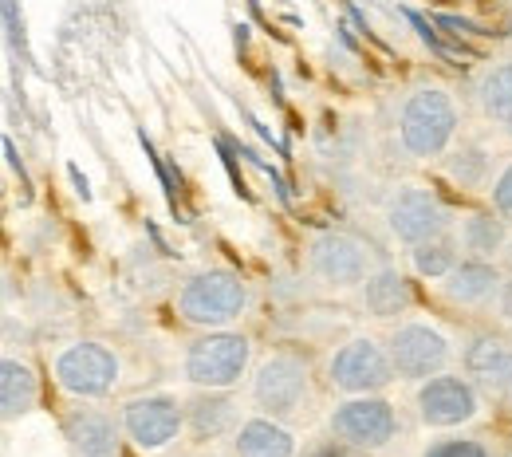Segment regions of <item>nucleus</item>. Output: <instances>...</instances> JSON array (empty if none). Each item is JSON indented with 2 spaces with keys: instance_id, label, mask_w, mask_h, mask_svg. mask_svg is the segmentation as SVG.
Instances as JSON below:
<instances>
[{
  "instance_id": "7ed1b4c3",
  "label": "nucleus",
  "mask_w": 512,
  "mask_h": 457,
  "mask_svg": "<svg viewBox=\"0 0 512 457\" xmlns=\"http://www.w3.org/2000/svg\"><path fill=\"white\" fill-rule=\"evenodd\" d=\"M249 300H253L249 284L233 268H205V272H193L178 288L174 308L190 327L221 331V327H233L249 312Z\"/></svg>"
},
{
  "instance_id": "f8f14e48",
  "label": "nucleus",
  "mask_w": 512,
  "mask_h": 457,
  "mask_svg": "<svg viewBox=\"0 0 512 457\" xmlns=\"http://www.w3.org/2000/svg\"><path fill=\"white\" fill-rule=\"evenodd\" d=\"M481 402H485V394L469 383V375H453V371L418 383V391H414L418 422L430 430H457V426L477 422Z\"/></svg>"
},
{
  "instance_id": "6e6552de",
  "label": "nucleus",
  "mask_w": 512,
  "mask_h": 457,
  "mask_svg": "<svg viewBox=\"0 0 512 457\" xmlns=\"http://www.w3.org/2000/svg\"><path fill=\"white\" fill-rule=\"evenodd\" d=\"M386 351L394 359L398 383L410 387L446 375L453 363V339L434 320H398L386 335Z\"/></svg>"
},
{
  "instance_id": "dca6fc26",
  "label": "nucleus",
  "mask_w": 512,
  "mask_h": 457,
  "mask_svg": "<svg viewBox=\"0 0 512 457\" xmlns=\"http://www.w3.org/2000/svg\"><path fill=\"white\" fill-rule=\"evenodd\" d=\"M355 304H359L371 320H398V316L410 312L414 288H410V280H406L398 268L379 264V268L355 288Z\"/></svg>"
},
{
  "instance_id": "4468645a",
  "label": "nucleus",
  "mask_w": 512,
  "mask_h": 457,
  "mask_svg": "<svg viewBox=\"0 0 512 457\" xmlns=\"http://www.w3.org/2000/svg\"><path fill=\"white\" fill-rule=\"evenodd\" d=\"M501 284H505V272L497 268V261L461 257V264L449 276H442V296L453 308H465V312H493Z\"/></svg>"
},
{
  "instance_id": "20e7f679",
  "label": "nucleus",
  "mask_w": 512,
  "mask_h": 457,
  "mask_svg": "<svg viewBox=\"0 0 512 457\" xmlns=\"http://www.w3.org/2000/svg\"><path fill=\"white\" fill-rule=\"evenodd\" d=\"M249 367H253V339L233 327L197 335L182 355V375L197 391H237Z\"/></svg>"
},
{
  "instance_id": "2eb2a0df",
  "label": "nucleus",
  "mask_w": 512,
  "mask_h": 457,
  "mask_svg": "<svg viewBox=\"0 0 512 457\" xmlns=\"http://www.w3.org/2000/svg\"><path fill=\"white\" fill-rule=\"evenodd\" d=\"M64 434L79 457H119L127 430H123V418H111L107 410L75 406V410H67Z\"/></svg>"
},
{
  "instance_id": "0eeeda50",
  "label": "nucleus",
  "mask_w": 512,
  "mask_h": 457,
  "mask_svg": "<svg viewBox=\"0 0 512 457\" xmlns=\"http://www.w3.org/2000/svg\"><path fill=\"white\" fill-rule=\"evenodd\" d=\"M379 264L375 245L347 229H323L308 245V272L331 292H355Z\"/></svg>"
},
{
  "instance_id": "39448f33",
  "label": "nucleus",
  "mask_w": 512,
  "mask_h": 457,
  "mask_svg": "<svg viewBox=\"0 0 512 457\" xmlns=\"http://www.w3.org/2000/svg\"><path fill=\"white\" fill-rule=\"evenodd\" d=\"M390 383H398V371H394V359L386 351V339H379V335L359 331V335L343 339L327 359V387L343 398L383 394Z\"/></svg>"
},
{
  "instance_id": "c85d7f7f",
  "label": "nucleus",
  "mask_w": 512,
  "mask_h": 457,
  "mask_svg": "<svg viewBox=\"0 0 512 457\" xmlns=\"http://www.w3.org/2000/svg\"><path fill=\"white\" fill-rule=\"evenodd\" d=\"M505 134H509V138H512V127H509V131H505Z\"/></svg>"
},
{
  "instance_id": "f03ea898",
  "label": "nucleus",
  "mask_w": 512,
  "mask_h": 457,
  "mask_svg": "<svg viewBox=\"0 0 512 457\" xmlns=\"http://www.w3.org/2000/svg\"><path fill=\"white\" fill-rule=\"evenodd\" d=\"M249 398L260 414L276 418V422H304L316 406V375H312V363L292 351V347H276L268 351L253 371V383H249Z\"/></svg>"
},
{
  "instance_id": "bb28decb",
  "label": "nucleus",
  "mask_w": 512,
  "mask_h": 457,
  "mask_svg": "<svg viewBox=\"0 0 512 457\" xmlns=\"http://www.w3.org/2000/svg\"><path fill=\"white\" fill-rule=\"evenodd\" d=\"M493 316H497L501 324H512V272L505 276V284H501V296H497V304H493Z\"/></svg>"
},
{
  "instance_id": "423d86ee",
  "label": "nucleus",
  "mask_w": 512,
  "mask_h": 457,
  "mask_svg": "<svg viewBox=\"0 0 512 457\" xmlns=\"http://www.w3.org/2000/svg\"><path fill=\"white\" fill-rule=\"evenodd\" d=\"M52 379L60 391L79 402H103L119 387L123 363H119L115 347H107L99 339H75L52 359Z\"/></svg>"
},
{
  "instance_id": "9d476101",
  "label": "nucleus",
  "mask_w": 512,
  "mask_h": 457,
  "mask_svg": "<svg viewBox=\"0 0 512 457\" xmlns=\"http://www.w3.org/2000/svg\"><path fill=\"white\" fill-rule=\"evenodd\" d=\"M453 225H457V221H453V213L446 209V201L434 194V190L418 186V182L398 186V190L390 194V201H386V229H390V237H394L398 245H406V249L442 237Z\"/></svg>"
},
{
  "instance_id": "5701e85b",
  "label": "nucleus",
  "mask_w": 512,
  "mask_h": 457,
  "mask_svg": "<svg viewBox=\"0 0 512 457\" xmlns=\"http://www.w3.org/2000/svg\"><path fill=\"white\" fill-rule=\"evenodd\" d=\"M461 241H457V233L449 229L442 237H434V241H422V245H414L410 249V268L422 276V280H442L449 276L457 264H461Z\"/></svg>"
},
{
  "instance_id": "9b49d317",
  "label": "nucleus",
  "mask_w": 512,
  "mask_h": 457,
  "mask_svg": "<svg viewBox=\"0 0 512 457\" xmlns=\"http://www.w3.org/2000/svg\"><path fill=\"white\" fill-rule=\"evenodd\" d=\"M119 418H123L127 438L142 454H158V450L174 446L182 438V430L190 426L186 422V402L166 391L127 398L123 410H119Z\"/></svg>"
},
{
  "instance_id": "6ab92c4d",
  "label": "nucleus",
  "mask_w": 512,
  "mask_h": 457,
  "mask_svg": "<svg viewBox=\"0 0 512 457\" xmlns=\"http://www.w3.org/2000/svg\"><path fill=\"white\" fill-rule=\"evenodd\" d=\"M186 422H190L193 438L209 442V438H233L241 418V402L233 398V391H201L197 398L186 402Z\"/></svg>"
},
{
  "instance_id": "1a4fd4ad",
  "label": "nucleus",
  "mask_w": 512,
  "mask_h": 457,
  "mask_svg": "<svg viewBox=\"0 0 512 457\" xmlns=\"http://www.w3.org/2000/svg\"><path fill=\"white\" fill-rule=\"evenodd\" d=\"M327 430L363 454H379L390 442H398L402 418H398V406L383 394H355L331 406Z\"/></svg>"
},
{
  "instance_id": "f257e3e1",
  "label": "nucleus",
  "mask_w": 512,
  "mask_h": 457,
  "mask_svg": "<svg viewBox=\"0 0 512 457\" xmlns=\"http://www.w3.org/2000/svg\"><path fill=\"white\" fill-rule=\"evenodd\" d=\"M461 134V107L442 83H418L398 103V146L414 162H438Z\"/></svg>"
},
{
  "instance_id": "a211bd4d",
  "label": "nucleus",
  "mask_w": 512,
  "mask_h": 457,
  "mask_svg": "<svg viewBox=\"0 0 512 457\" xmlns=\"http://www.w3.org/2000/svg\"><path fill=\"white\" fill-rule=\"evenodd\" d=\"M457 241H461V253L465 257H477V261H497L509 253V221L497 213V209H473L465 213L457 225H453Z\"/></svg>"
},
{
  "instance_id": "f3484780",
  "label": "nucleus",
  "mask_w": 512,
  "mask_h": 457,
  "mask_svg": "<svg viewBox=\"0 0 512 457\" xmlns=\"http://www.w3.org/2000/svg\"><path fill=\"white\" fill-rule=\"evenodd\" d=\"M442 166H446L449 182L461 186V190H469V194H489V186H493V178L501 170L497 166V154L485 142H477V138L453 142L449 154L442 158Z\"/></svg>"
},
{
  "instance_id": "393cba45",
  "label": "nucleus",
  "mask_w": 512,
  "mask_h": 457,
  "mask_svg": "<svg viewBox=\"0 0 512 457\" xmlns=\"http://www.w3.org/2000/svg\"><path fill=\"white\" fill-rule=\"evenodd\" d=\"M489 209H497L512 225V158L501 162V170H497V178H493V186H489Z\"/></svg>"
},
{
  "instance_id": "a878e982",
  "label": "nucleus",
  "mask_w": 512,
  "mask_h": 457,
  "mask_svg": "<svg viewBox=\"0 0 512 457\" xmlns=\"http://www.w3.org/2000/svg\"><path fill=\"white\" fill-rule=\"evenodd\" d=\"M300 457H363V450H355L351 442H343V438L331 434V438H316Z\"/></svg>"
},
{
  "instance_id": "cd10ccee",
  "label": "nucleus",
  "mask_w": 512,
  "mask_h": 457,
  "mask_svg": "<svg viewBox=\"0 0 512 457\" xmlns=\"http://www.w3.org/2000/svg\"><path fill=\"white\" fill-rule=\"evenodd\" d=\"M505 264H509V272H512V241H509V253H505Z\"/></svg>"
},
{
  "instance_id": "ddd939ff",
  "label": "nucleus",
  "mask_w": 512,
  "mask_h": 457,
  "mask_svg": "<svg viewBox=\"0 0 512 457\" xmlns=\"http://www.w3.org/2000/svg\"><path fill=\"white\" fill-rule=\"evenodd\" d=\"M461 371L489 402L512 406V343L501 335H473L461 351Z\"/></svg>"
},
{
  "instance_id": "b1692460",
  "label": "nucleus",
  "mask_w": 512,
  "mask_h": 457,
  "mask_svg": "<svg viewBox=\"0 0 512 457\" xmlns=\"http://www.w3.org/2000/svg\"><path fill=\"white\" fill-rule=\"evenodd\" d=\"M422 457H493V454L477 438H442V442H430Z\"/></svg>"
},
{
  "instance_id": "aec40b11",
  "label": "nucleus",
  "mask_w": 512,
  "mask_h": 457,
  "mask_svg": "<svg viewBox=\"0 0 512 457\" xmlns=\"http://www.w3.org/2000/svg\"><path fill=\"white\" fill-rule=\"evenodd\" d=\"M237 457H296V434L288 422H276L268 414H253L233 434Z\"/></svg>"
},
{
  "instance_id": "412c9836",
  "label": "nucleus",
  "mask_w": 512,
  "mask_h": 457,
  "mask_svg": "<svg viewBox=\"0 0 512 457\" xmlns=\"http://www.w3.org/2000/svg\"><path fill=\"white\" fill-rule=\"evenodd\" d=\"M477 111L497 131H509L512 127V60L493 64L481 75V83H477Z\"/></svg>"
},
{
  "instance_id": "4be33fe9",
  "label": "nucleus",
  "mask_w": 512,
  "mask_h": 457,
  "mask_svg": "<svg viewBox=\"0 0 512 457\" xmlns=\"http://www.w3.org/2000/svg\"><path fill=\"white\" fill-rule=\"evenodd\" d=\"M40 398V383H36V371L24 363V359H4L0 363V406H4V418H20L36 406Z\"/></svg>"
}]
</instances>
